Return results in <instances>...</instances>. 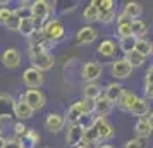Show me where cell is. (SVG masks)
Returning <instances> with one entry per match:
<instances>
[{
  "mask_svg": "<svg viewBox=\"0 0 153 148\" xmlns=\"http://www.w3.org/2000/svg\"><path fill=\"white\" fill-rule=\"evenodd\" d=\"M93 112H95V102L83 98V100L74 102V103L65 110L64 117H65V120H67L69 124H76L81 117H84V115H91Z\"/></svg>",
  "mask_w": 153,
  "mask_h": 148,
  "instance_id": "obj_1",
  "label": "cell"
},
{
  "mask_svg": "<svg viewBox=\"0 0 153 148\" xmlns=\"http://www.w3.org/2000/svg\"><path fill=\"white\" fill-rule=\"evenodd\" d=\"M53 10H55L53 4L47 2V0H35L31 4V17L35 19L36 26H38V31H42V28L48 22V17L52 16Z\"/></svg>",
  "mask_w": 153,
  "mask_h": 148,
  "instance_id": "obj_2",
  "label": "cell"
},
{
  "mask_svg": "<svg viewBox=\"0 0 153 148\" xmlns=\"http://www.w3.org/2000/svg\"><path fill=\"white\" fill-rule=\"evenodd\" d=\"M29 62H31V67L43 72L55 65V57L48 50H35V52H29Z\"/></svg>",
  "mask_w": 153,
  "mask_h": 148,
  "instance_id": "obj_3",
  "label": "cell"
},
{
  "mask_svg": "<svg viewBox=\"0 0 153 148\" xmlns=\"http://www.w3.org/2000/svg\"><path fill=\"white\" fill-rule=\"evenodd\" d=\"M42 33L48 42L55 43V42L62 40L64 36H65V28L60 24L59 19H50V21L42 28Z\"/></svg>",
  "mask_w": 153,
  "mask_h": 148,
  "instance_id": "obj_4",
  "label": "cell"
},
{
  "mask_svg": "<svg viewBox=\"0 0 153 148\" xmlns=\"http://www.w3.org/2000/svg\"><path fill=\"white\" fill-rule=\"evenodd\" d=\"M22 83H24V86H28L29 90H36V88L43 86L45 76H43L42 71L35 69V67H28L22 72Z\"/></svg>",
  "mask_w": 153,
  "mask_h": 148,
  "instance_id": "obj_5",
  "label": "cell"
},
{
  "mask_svg": "<svg viewBox=\"0 0 153 148\" xmlns=\"http://www.w3.org/2000/svg\"><path fill=\"white\" fill-rule=\"evenodd\" d=\"M21 100H24L33 110H42L47 103V98H45L42 90H26L21 95Z\"/></svg>",
  "mask_w": 153,
  "mask_h": 148,
  "instance_id": "obj_6",
  "label": "cell"
},
{
  "mask_svg": "<svg viewBox=\"0 0 153 148\" xmlns=\"http://www.w3.org/2000/svg\"><path fill=\"white\" fill-rule=\"evenodd\" d=\"M83 136H84V129L79 124H69L67 131H65V143L71 148H77L83 145Z\"/></svg>",
  "mask_w": 153,
  "mask_h": 148,
  "instance_id": "obj_7",
  "label": "cell"
},
{
  "mask_svg": "<svg viewBox=\"0 0 153 148\" xmlns=\"http://www.w3.org/2000/svg\"><path fill=\"white\" fill-rule=\"evenodd\" d=\"M110 72L115 79H127L132 74V67L126 59H119V60H114L112 62Z\"/></svg>",
  "mask_w": 153,
  "mask_h": 148,
  "instance_id": "obj_8",
  "label": "cell"
},
{
  "mask_svg": "<svg viewBox=\"0 0 153 148\" xmlns=\"http://www.w3.org/2000/svg\"><path fill=\"white\" fill-rule=\"evenodd\" d=\"M22 62V55L21 52L14 47H9L4 54H2V64L7 67V69H17Z\"/></svg>",
  "mask_w": 153,
  "mask_h": 148,
  "instance_id": "obj_9",
  "label": "cell"
},
{
  "mask_svg": "<svg viewBox=\"0 0 153 148\" xmlns=\"http://www.w3.org/2000/svg\"><path fill=\"white\" fill-rule=\"evenodd\" d=\"M102 65L98 62H86L81 71V78L88 83H97V79L102 78Z\"/></svg>",
  "mask_w": 153,
  "mask_h": 148,
  "instance_id": "obj_10",
  "label": "cell"
},
{
  "mask_svg": "<svg viewBox=\"0 0 153 148\" xmlns=\"http://www.w3.org/2000/svg\"><path fill=\"white\" fill-rule=\"evenodd\" d=\"M64 126H65V117H64L62 114H57V112L47 114V117H45V127H47V131L55 134L59 131H62Z\"/></svg>",
  "mask_w": 153,
  "mask_h": 148,
  "instance_id": "obj_11",
  "label": "cell"
},
{
  "mask_svg": "<svg viewBox=\"0 0 153 148\" xmlns=\"http://www.w3.org/2000/svg\"><path fill=\"white\" fill-rule=\"evenodd\" d=\"M14 103L10 95L7 93H0V120L2 119H10L14 115Z\"/></svg>",
  "mask_w": 153,
  "mask_h": 148,
  "instance_id": "obj_12",
  "label": "cell"
},
{
  "mask_svg": "<svg viewBox=\"0 0 153 148\" xmlns=\"http://www.w3.org/2000/svg\"><path fill=\"white\" fill-rule=\"evenodd\" d=\"M98 31L91 26H84L76 33V45H90L97 40Z\"/></svg>",
  "mask_w": 153,
  "mask_h": 148,
  "instance_id": "obj_13",
  "label": "cell"
},
{
  "mask_svg": "<svg viewBox=\"0 0 153 148\" xmlns=\"http://www.w3.org/2000/svg\"><path fill=\"white\" fill-rule=\"evenodd\" d=\"M117 35H119V38L134 36L132 35V19H129L124 14L117 16Z\"/></svg>",
  "mask_w": 153,
  "mask_h": 148,
  "instance_id": "obj_14",
  "label": "cell"
},
{
  "mask_svg": "<svg viewBox=\"0 0 153 148\" xmlns=\"http://www.w3.org/2000/svg\"><path fill=\"white\" fill-rule=\"evenodd\" d=\"M33 109L24 102V100H16V103H14V117H17V119L21 120H28V119H31L33 117Z\"/></svg>",
  "mask_w": 153,
  "mask_h": 148,
  "instance_id": "obj_15",
  "label": "cell"
},
{
  "mask_svg": "<svg viewBox=\"0 0 153 148\" xmlns=\"http://www.w3.org/2000/svg\"><path fill=\"white\" fill-rule=\"evenodd\" d=\"M93 127L98 131L100 140H108L114 136V127H112V124H108V120H105V117H97Z\"/></svg>",
  "mask_w": 153,
  "mask_h": 148,
  "instance_id": "obj_16",
  "label": "cell"
},
{
  "mask_svg": "<svg viewBox=\"0 0 153 148\" xmlns=\"http://www.w3.org/2000/svg\"><path fill=\"white\" fill-rule=\"evenodd\" d=\"M124 91H126V90L119 85V83H110V85L105 86L103 97H105V98H108L112 103H117V100L124 95Z\"/></svg>",
  "mask_w": 153,
  "mask_h": 148,
  "instance_id": "obj_17",
  "label": "cell"
},
{
  "mask_svg": "<svg viewBox=\"0 0 153 148\" xmlns=\"http://www.w3.org/2000/svg\"><path fill=\"white\" fill-rule=\"evenodd\" d=\"M83 93H84V98L86 100L97 102V100L103 95V88L98 85V83H86L84 88H83Z\"/></svg>",
  "mask_w": 153,
  "mask_h": 148,
  "instance_id": "obj_18",
  "label": "cell"
},
{
  "mask_svg": "<svg viewBox=\"0 0 153 148\" xmlns=\"http://www.w3.org/2000/svg\"><path fill=\"white\" fill-rule=\"evenodd\" d=\"M36 31H38V26H36V22H35L33 17H26V19H22L21 21V28H19L21 36L31 40V38L36 35Z\"/></svg>",
  "mask_w": 153,
  "mask_h": 148,
  "instance_id": "obj_19",
  "label": "cell"
},
{
  "mask_svg": "<svg viewBox=\"0 0 153 148\" xmlns=\"http://www.w3.org/2000/svg\"><path fill=\"white\" fill-rule=\"evenodd\" d=\"M112 109H114V103H112L108 98H105L103 95L95 102V114H97L98 117H105V115H108V114L112 112Z\"/></svg>",
  "mask_w": 153,
  "mask_h": 148,
  "instance_id": "obj_20",
  "label": "cell"
},
{
  "mask_svg": "<svg viewBox=\"0 0 153 148\" xmlns=\"http://www.w3.org/2000/svg\"><path fill=\"white\" fill-rule=\"evenodd\" d=\"M136 100H138V97H136L134 93L124 91V95L117 100V107L120 110H124V112H131V109H132V105L136 103Z\"/></svg>",
  "mask_w": 153,
  "mask_h": 148,
  "instance_id": "obj_21",
  "label": "cell"
},
{
  "mask_svg": "<svg viewBox=\"0 0 153 148\" xmlns=\"http://www.w3.org/2000/svg\"><path fill=\"white\" fill-rule=\"evenodd\" d=\"M131 114H132V115H136V117L145 119L146 115L150 114V103H148V100L138 98V100H136V103H134L132 109H131Z\"/></svg>",
  "mask_w": 153,
  "mask_h": 148,
  "instance_id": "obj_22",
  "label": "cell"
},
{
  "mask_svg": "<svg viewBox=\"0 0 153 148\" xmlns=\"http://www.w3.org/2000/svg\"><path fill=\"white\" fill-rule=\"evenodd\" d=\"M141 12H143V7L139 5L138 2H127L124 5V12H122V14L127 16L132 21H136L139 16H141Z\"/></svg>",
  "mask_w": 153,
  "mask_h": 148,
  "instance_id": "obj_23",
  "label": "cell"
},
{
  "mask_svg": "<svg viewBox=\"0 0 153 148\" xmlns=\"http://www.w3.org/2000/svg\"><path fill=\"white\" fill-rule=\"evenodd\" d=\"M136 43H138V38L136 36H127V38H119V48L124 52L126 55L131 54L136 50Z\"/></svg>",
  "mask_w": 153,
  "mask_h": 148,
  "instance_id": "obj_24",
  "label": "cell"
},
{
  "mask_svg": "<svg viewBox=\"0 0 153 148\" xmlns=\"http://www.w3.org/2000/svg\"><path fill=\"white\" fill-rule=\"evenodd\" d=\"M152 127H150V124L146 122L145 119H139L136 124H134V133H136V138H148L150 134H152Z\"/></svg>",
  "mask_w": 153,
  "mask_h": 148,
  "instance_id": "obj_25",
  "label": "cell"
},
{
  "mask_svg": "<svg viewBox=\"0 0 153 148\" xmlns=\"http://www.w3.org/2000/svg\"><path fill=\"white\" fill-rule=\"evenodd\" d=\"M115 50H117V45L112 42V40H103V42L98 45V54L103 57H114V54H115Z\"/></svg>",
  "mask_w": 153,
  "mask_h": 148,
  "instance_id": "obj_26",
  "label": "cell"
},
{
  "mask_svg": "<svg viewBox=\"0 0 153 148\" xmlns=\"http://www.w3.org/2000/svg\"><path fill=\"white\" fill-rule=\"evenodd\" d=\"M98 16H100V9H98L97 2H90V5L84 9L83 17L86 22H95L98 21Z\"/></svg>",
  "mask_w": 153,
  "mask_h": 148,
  "instance_id": "obj_27",
  "label": "cell"
},
{
  "mask_svg": "<svg viewBox=\"0 0 153 148\" xmlns=\"http://www.w3.org/2000/svg\"><path fill=\"white\" fill-rule=\"evenodd\" d=\"M22 143V147L26 148H35L38 143H40V134L36 133L35 129H28V133H26V136L24 138H19Z\"/></svg>",
  "mask_w": 153,
  "mask_h": 148,
  "instance_id": "obj_28",
  "label": "cell"
},
{
  "mask_svg": "<svg viewBox=\"0 0 153 148\" xmlns=\"http://www.w3.org/2000/svg\"><path fill=\"white\" fill-rule=\"evenodd\" d=\"M98 141H100V134H98V131L95 129V127H90V129L84 131V136H83V145L84 147L90 148V145H95V143H98Z\"/></svg>",
  "mask_w": 153,
  "mask_h": 148,
  "instance_id": "obj_29",
  "label": "cell"
},
{
  "mask_svg": "<svg viewBox=\"0 0 153 148\" xmlns=\"http://www.w3.org/2000/svg\"><path fill=\"white\" fill-rule=\"evenodd\" d=\"M124 59H126L129 64H131L132 69H134V67H141V65L145 64V60H146V57H143L141 54H138L136 50H134V52H131V54H127Z\"/></svg>",
  "mask_w": 153,
  "mask_h": 148,
  "instance_id": "obj_30",
  "label": "cell"
},
{
  "mask_svg": "<svg viewBox=\"0 0 153 148\" xmlns=\"http://www.w3.org/2000/svg\"><path fill=\"white\" fill-rule=\"evenodd\" d=\"M146 31H148V26H146L145 21H139V19L132 21V35L136 36L138 40H143V36L146 35Z\"/></svg>",
  "mask_w": 153,
  "mask_h": 148,
  "instance_id": "obj_31",
  "label": "cell"
},
{
  "mask_svg": "<svg viewBox=\"0 0 153 148\" xmlns=\"http://www.w3.org/2000/svg\"><path fill=\"white\" fill-rule=\"evenodd\" d=\"M136 52L138 54H141L143 57H148L150 54H153V43H150L148 40H138V43H136Z\"/></svg>",
  "mask_w": 153,
  "mask_h": 148,
  "instance_id": "obj_32",
  "label": "cell"
},
{
  "mask_svg": "<svg viewBox=\"0 0 153 148\" xmlns=\"http://www.w3.org/2000/svg\"><path fill=\"white\" fill-rule=\"evenodd\" d=\"M98 21L103 22V24H110V22H114L115 21V10H100Z\"/></svg>",
  "mask_w": 153,
  "mask_h": 148,
  "instance_id": "obj_33",
  "label": "cell"
},
{
  "mask_svg": "<svg viewBox=\"0 0 153 148\" xmlns=\"http://www.w3.org/2000/svg\"><path fill=\"white\" fill-rule=\"evenodd\" d=\"M21 21H22L21 17H19L17 14H14L7 22H5V28H7L9 31H19V28H21Z\"/></svg>",
  "mask_w": 153,
  "mask_h": 148,
  "instance_id": "obj_34",
  "label": "cell"
},
{
  "mask_svg": "<svg viewBox=\"0 0 153 148\" xmlns=\"http://www.w3.org/2000/svg\"><path fill=\"white\" fill-rule=\"evenodd\" d=\"M14 14H16L14 9H10V7H0V24H4V26H5V22H7Z\"/></svg>",
  "mask_w": 153,
  "mask_h": 148,
  "instance_id": "obj_35",
  "label": "cell"
},
{
  "mask_svg": "<svg viewBox=\"0 0 153 148\" xmlns=\"http://www.w3.org/2000/svg\"><path fill=\"white\" fill-rule=\"evenodd\" d=\"M146 147H148V143H146L145 138H132L124 145V148H146Z\"/></svg>",
  "mask_w": 153,
  "mask_h": 148,
  "instance_id": "obj_36",
  "label": "cell"
},
{
  "mask_svg": "<svg viewBox=\"0 0 153 148\" xmlns=\"http://www.w3.org/2000/svg\"><path fill=\"white\" fill-rule=\"evenodd\" d=\"M95 119H97V117H93V115H84V117H81V119L77 120L76 124H79V126L86 131V129H90V127L95 126Z\"/></svg>",
  "mask_w": 153,
  "mask_h": 148,
  "instance_id": "obj_37",
  "label": "cell"
},
{
  "mask_svg": "<svg viewBox=\"0 0 153 148\" xmlns=\"http://www.w3.org/2000/svg\"><path fill=\"white\" fill-rule=\"evenodd\" d=\"M26 133H28V127L24 126V122H16L14 124V134H16V138H24L26 136Z\"/></svg>",
  "mask_w": 153,
  "mask_h": 148,
  "instance_id": "obj_38",
  "label": "cell"
},
{
  "mask_svg": "<svg viewBox=\"0 0 153 148\" xmlns=\"http://www.w3.org/2000/svg\"><path fill=\"white\" fill-rule=\"evenodd\" d=\"M97 5L100 10H114V5H115V2L114 0H98Z\"/></svg>",
  "mask_w": 153,
  "mask_h": 148,
  "instance_id": "obj_39",
  "label": "cell"
},
{
  "mask_svg": "<svg viewBox=\"0 0 153 148\" xmlns=\"http://www.w3.org/2000/svg\"><path fill=\"white\" fill-rule=\"evenodd\" d=\"M145 100H153V83H145Z\"/></svg>",
  "mask_w": 153,
  "mask_h": 148,
  "instance_id": "obj_40",
  "label": "cell"
},
{
  "mask_svg": "<svg viewBox=\"0 0 153 148\" xmlns=\"http://www.w3.org/2000/svg\"><path fill=\"white\" fill-rule=\"evenodd\" d=\"M145 83H153V65L146 71V81Z\"/></svg>",
  "mask_w": 153,
  "mask_h": 148,
  "instance_id": "obj_41",
  "label": "cell"
},
{
  "mask_svg": "<svg viewBox=\"0 0 153 148\" xmlns=\"http://www.w3.org/2000/svg\"><path fill=\"white\" fill-rule=\"evenodd\" d=\"M145 120L148 122V124H150V127L153 129V112H150V114H148V115L145 117Z\"/></svg>",
  "mask_w": 153,
  "mask_h": 148,
  "instance_id": "obj_42",
  "label": "cell"
},
{
  "mask_svg": "<svg viewBox=\"0 0 153 148\" xmlns=\"http://www.w3.org/2000/svg\"><path fill=\"white\" fill-rule=\"evenodd\" d=\"M7 143H9V140H5L4 136H0V148H7Z\"/></svg>",
  "mask_w": 153,
  "mask_h": 148,
  "instance_id": "obj_43",
  "label": "cell"
},
{
  "mask_svg": "<svg viewBox=\"0 0 153 148\" xmlns=\"http://www.w3.org/2000/svg\"><path fill=\"white\" fill-rule=\"evenodd\" d=\"M98 148H115V147H112V145H102V147H98Z\"/></svg>",
  "mask_w": 153,
  "mask_h": 148,
  "instance_id": "obj_44",
  "label": "cell"
},
{
  "mask_svg": "<svg viewBox=\"0 0 153 148\" xmlns=\"http://www.w3.org/2000/svg\"><path fill=\"white\" fill-rule=\"evenodd\" d=\"M0 136H2V122H0Z\"/></svg>",
  "mask_w": 153,
  "mask_h": 148,
  "instance_id": "obj_45",
  "label": "cell"
},
{
  "mask_svg": "<svg viewBox=\"0 0 153 148\" xmlns=\"http://www.w3.org/2000/svg\"><path fill=\"white\" fill-rule=\"evenodd\" d=\"M77 148H88V147H84V145H81V147H77Z\"/></svg>",
  "mask_w": 153,
  "mask_h": 148,
  "instance_id": "obj_46",
  "label": "cell"
},
{
  "mask_svg": "<svg viewBox=\"0 0 153 148\" xmlns=\"http://www.w3.org/2000/svg\"><path fill=\"white\" fill-rule=\"evenodd\" d=\"M21 148H26V147H21Z\"/></svg>",
  "mask_w": 153,
  "mask_h": 148,
  "instance_id": "obj_47",
  "label": "cell"
}]
</instances>
